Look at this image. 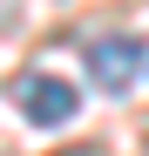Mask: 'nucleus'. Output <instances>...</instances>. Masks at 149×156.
<instances>
[{"label": "nucleus", "mask_w": 149, "mask_h": 156, "mask_svg": "<svg viewBox=\"0 0 149 156\" xmlns=\"http://www.w3.org/2000/svg\"><path fill=\"white\" fill-rule=\"evenodd\" d=\"M14 95H20V115H27L34 129H68V122H74V109H81V95H74L61 75H47V68L20 75Z\"/></svg>", "instance_id": "f257e3e1"}, {"label": "nucleus", "mask_w": 149, "mask_h": 156, "mask_svg": "<svg viewBox=\"0 0 149 156\" xmlns=\"http://www.w3.org/2000/svg\"><path fill=\"white\" fill-rule=\"evenodd\" d=\"M142 34H102V41H88V82L102 88V95H122L142 75Z\"/></svg>", "instance_id": "f03ea898"}]
</instances>
